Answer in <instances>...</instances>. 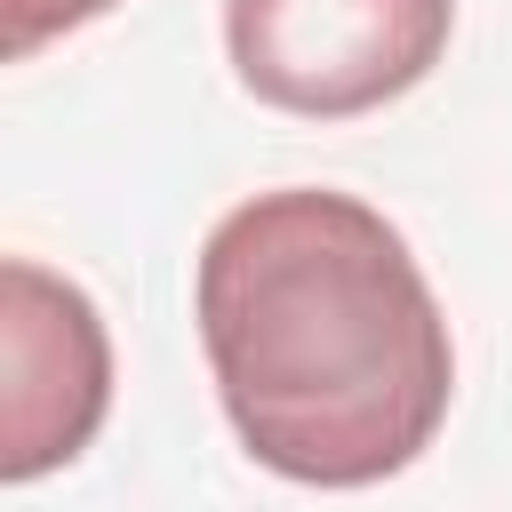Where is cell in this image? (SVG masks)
<instances>
[{
  "mask_svg": "<svg viewBox=\"0 0 512 512\" xmlns=\"http://www.w3.org/2000/svg\"><path fill=\"white\" fill-rule=\"evenodd\" d=\"M192 320L240 448L296 488H376L448 424V312L400 224L352 192L280 184L224 208Z\"/></svg>",
  "mask_w": 512,
  "mask_h": 512,
  "instance_id": "1",
  "label": "cell"
},
{
  "mask_svg": "<svg viewBox=\"0 0 512 512\" xmlns=\"http://www.w3.org/2000/svg\"><path fill=\"white\" fill-rule=\"evenodd\" d=\"M456 32V0H224L240 88L296 120H360L408 96Z\"/></svg>",
  "mask_w": 512,
  "mask_h": 512,
  "instance_id": "2",
  "label": "cell"
},
{
  "mask_svg": "<svg viewBox=\"0 0 512 512\" xmlns=\"http://www.w3.org/2000/svg\"><path fill=\"white\" fill-rule=\"evenodd\" d=\"M0 352H8V424H0V480H40L72 464L104 408H112V336L64 272L8 256L0 272Z\"/></svg>",
  "mask_w": 512,
  "mask_h": 512,
  "instance_id": "3",
  "label": "cell"
},
{
  "mask_svg": "<svg viewBox=\"0 0 512 512\" xmlns=\"http://www.w3.org/2000/svg\"><path fill=\"white\" fill-rule=\"evenodd\" d=\"M0 8H8V56H32V48L96 24L112 0H0Z\"/></svg>",
  "mask_w": 512,
  "mask_h": 512,
  "instance_id": "4",
  "label": "cell"
}]
</instances>
